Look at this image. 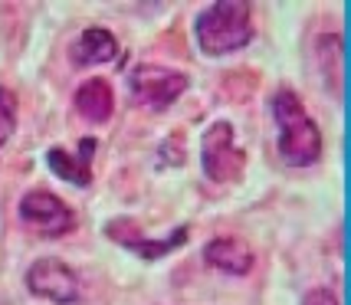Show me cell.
Wrapping results in <instances>:
<instances>
[{
	"label": "cell",
	"instance_id": "8992f818",
	"mask_svg": "<svg viewBox=\"0 0 351 305\" xmlns=\"http://www.w3.org/2000/svg\"><path fill=\"white\" fill-rule=\"evenodd\" d=\"M27 289H30L36 299H46V302H56V305H69L79 299V276L62 260L43 256V260H36L30 269H27Z\"/></svg>",
	"mask_w": 351,
	"mask_h": 305
},
{
	"label": "cell",
	"instance_id": "277c9868",
	"mask_svg": "<svg viewBox=\"0 0 351 305\" xmlns=\"http://www.w3.org/2000/svg\"><path fill=\"white\" fill-rule=\"evenodd\" d=\"M128 92L135 99V106L148 108V112H165L174 106L187 92V76L168 66H135L128 73Z\"/></svg>",
	"mask_w": 351,
	"mask_h": 305
},
{
	"label": "cell",
	"instance_id": "5b68a950",
	"mask_svg": "<svg viewBox=\"0 0 351 305\" xmlns=\"http://www.w3.org/2000/svg\"><path fill=\"white\" fill-rule=\"evenodd\" d=\"M20 220L40 236H66L76 227L73 210L49 191H30L20 200Z\"/></svg>",
	"mask_w": 351,
	"mask_h": 305
},
{
	"label": "cell",
	"instance_id": "4fadbf2b",
	"mask_svg": "<svg viewBox=\"0 0 351 305\" xmlns=\"http://www.w3.org/2000/svg\"><path fill=\"white\" fill-rule=\"evenodd\" d=\"M302 305H338V295L332 289H325V286H315V289L306 292Z\"/></svg>",
	"mask_w": 351,
	"mask_h": 305
},
{
	"label": "cell",
	"instance_id": "7a4b0ae2",
	"mask_svg": "<svg viewBox=\"0 0 351 305\" xmlns=\"http://www.w3.org/2000/svg\"><path fill=\"white\" fill-rule=\"evenodd\" d=\"M197 46L207 56H227L253 40V7L243 0H217L194 20Z\"/></svg>",
	"mask_w": 351,
	"mask_h": 305
},
{
	"label": "cell",
	"instance_id": "3957f363",
	"mask_svg": "<svg viewBox=\"0 0 351 305\" xmlns=\"http://www.w3.org/2000/svg\"><path fill=\"white\" fill-rule=\"evenodd\" d=\"M200 161H204V174L214 184H233L243 178L246 154L237 145L233 125L214 122L204 132V138H200Z\"/></svg>",
	"mask_w": 351,
	"mask_h": 305
},
{
	"label": "cell",
	"instance_id": "8fae6325",
	"mask_svg": "<svg viewBox=\"0 0 351 305\" xmlns=\"http://www.w3.org/2000/svg\"><path fill=\"white\" fill-rule=\"evenodd\" d=\"M73 106H76V112L86 122H108L112 119V108H115L112 86H108L106 79H86L76 89Z\"/></svg>",
	"mask_w": 351,
	"mask_h": 305
},
{
	"label": "cell",
	"instance_id": "7c38bea8",
	"mask_svg": "<svg viewBox=\"0 0 351 305\" xmlns=\"http://www.w3.org/2000/svg\"><path fill=\"white\" fill-rule=\"evenodd\" d=\"M16 128V99L10 89L0 86V145H7Z\"/></svg>",
	"mask_w": 351,
	"mask_h": 305
},
{
	"label": "cell",
	"instance_id": "6da1fadb",
	"mask_svg": "<svg viewBox=\"0 0 351 305\" xmlns=\"http://www.w3.org/2000/svg\"><path fill=\"white\" fill-rule=\"evenodd\" d=\"M273 119L279 128V158L289 168H312L322 158V132L292 89L273 95Z\"/></svg>",
	"mask_w": 351,
	"mask_h": 305
},
{
	"label": "cell",
	"instance_id": "9c48e42d",
	"mask_svg": "<svg viewBox=\"0 0 351 305\" xmlns=\"http://www.w3.org/2000/svg\"><path fill=\"white\" fill-rule=\"evenodd\" d=\"M95 148H99L95 138H82V141H79V158L66 154L62 148H53V151L46 154V164L56 171V178L86 187V184L92 181V154H95Z\"/></svg>",
	"mask_w": 351,
	"mask_h": 305
},
{
	"label": "cell",
	"instance_id": "ba28073f",
	"mask_svg": "<svg viewBox=\"0 0 351 305\" xmlns=\"http://www.w3.org/2000/svg\"><path fill=\"white\" fill-rule=\"evenodd\" d=\"M204 263L227 276H246L253 269V249L240 236H214L204 246Z\"/></svg>",
	"mask_w": 351,
	"mask_h": 305
},
{
	"label": "cell",
	"instance_id": "30bf717a",
	"mask_svg": "<svg viewBox=\"0 0 351 305\" xmlns=\"http://www.w3.org/2000/svg\"><path fill=\"white\" fill-rule=\"evenodd\" d=\"M119 56V43L115 36L102 27H89V30L79 33V40L69 46V60L76 66H99V62H108Z\"/></svg>",
	"mask_w": 351,
	"mask_h": 305
},
{
	"label": "cell",
	"instance_id": "52a82bcc",
	"mask_svg": "<svg viewBox=\"0 0 351 305\" xmlns=\"http://www.w3.org/2000/svg\"><path fill=\"white\" fill-rule=\"evenodd\" d=\"M106 236L115 240L119 246H125V249H132L141 260H161V256H168L171 249H181V246L187 243V230L184 227H178L174 233L161 236V240H148V236L138 230L135 220H112L106 227Z\"/></svg>",
	"mask_w": 351,
	"mask_h": 305
}]
</instances>
